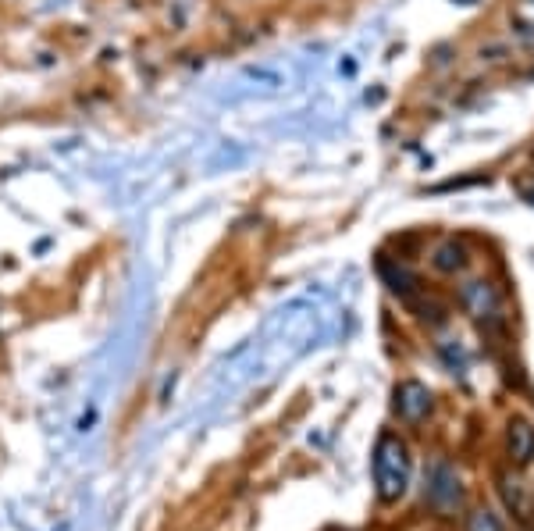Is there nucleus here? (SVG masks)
<instances>
[{"instance_id": "obj_1", "label": "nucleus", "mask_w": 534, "mask_h": 531, "mask_svg": "<svg viewBox=\"0 0 534 531\" xmlns=\"http://www.w3.org/2000/svg\"><path fill=\"white\" fill-rule=\"evenodd\" d=\"M410 485V453H406L403 439L385 432L374 446V489H378L381 503H396L406 496Z\"/></svg>"}, {"instance_id": "obj_2", "label": "nucleus", "mask_w": 534, "mask_h": 531, "mask_svg": "<svg viewBox=\"0 0 534 531\" xmlns=\"http://www.w3.org/2000/svg\"><path fill=\"white\" fill-rule=\"evenodd\" d=\"M428 503L431 510L438 514H453L456 507L463 503V489H460V478L449 464H435L428 474Z\"/></svg>"}, {"instance_id": "obj_3", "label": "nucleus", "mask_w": 534, "mask_h": 531, "mask_svg": "<svg viewBox=\"0 0 534 531\" xmlns=\"http://www.w3.org/2000/svg\"><path fill=\"white\" fill-rule=\"evenodd\" d=\"M392 407H396V414L403 417V421L417 425V421H424V417L431 414V389L421 382H399Z\"/></svg>"}, {"instance_id": "obj_4", "label": "nucleus", "mask_w": 534, "mask_h": 531, "mask_svg": "<svg viewBox=\"0 0 534 531\" xmlns=\"http://www.w3.org/2000/svg\"><path fill=\"white\" fill-rule=\"evenodd\" d=\"M460 307L470 314V318H495V311H499V293H495L492 282H481V278H474V282H463L460 286Z\"/></svg>"}, {"instance_id": "obj_5", "label": "nucleus", "mask_w": 534, "mask_h": 531, "mask_svg": "<svg viewBox=\"0 0 534 531\" xmlns=\"http://www.w3.org/2000/svg\"><path fill=\"white\" fill-rule=\"evenodd\" d=\"M378 271H381V278H385V286H389L396 296H403L406 303L421 296V278L413 275V271L406 268V264L389 261V257H381V261H378Z\"/></svg>"}, {"instance_id": "obj_6", "label": "nucleus", "mask_w": 534, "mask_h": 531, "mask_svg": "<svg viewBox=\"0 0 534 531\" xmlns=\"http://www.w3.org/2000/svg\"><path fill=\"white\" fill-rule=\"evenodd\" d=\"M506 453L517 467H527L534 460V428L524 417H513L506 428Z\"/></svg>"}, {"instance_id": "obj_7", "label": "nucleus", "mask_w": 534, "mask_h": 531, "mask_svg": "<svg viewBox=\"0 0 534 531\" xmlns=\"http://www.w3.org/2000/svg\"><path fill=\"white\" fill-rule=\"evenodd\" d=\"M431 264H435L438 271H445V275H453V271L467 268V250H463V243H456V239H445L435 250V257H431Z\"/></svg>"}, {"instance_id": "obj_8", "label": "nucleus", "mask_w": 534, "mask_h": 531, "mask_svg": "<svg viewBox=\"0 0 534 531\" xmlns=\"http://www.w3.org/2000/svg\"><path fill=\"white\" fill-rule=\"evenodd\" d=\"M467 531H502V524L492 510H474L467 521Z\"/></svg>"}, {"instance_id": "obj_9", "label": "nucleus", "mask_w": 534, "mask_h": 531, "mask_svg": "<svg viewBox=\"0 0 534 531\" xmlns=\"http://www.w3.org/2000/svg\"><path fill=\"white\" fill-rule=\"evenodd\" d=\"M527 200H531V204H534V189H531V193H527Z\"/></svg>"}]
</instances>
